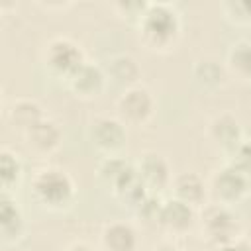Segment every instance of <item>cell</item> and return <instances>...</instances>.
Wrapping results in <instances>:
<instances>
[{
	"label": "cell",
	"instance_id": "1",
	"mask_svg": "<svg viewBox=\"0 0 251 251\" xmlns=\"http://www.w3.org/2000/svg\"><path fill=\"white\" fill-rule=\"evenodd\" d=\"M135 29L139 43L155 55L173 53L182 39V20L171 2H149Z\"/></svg>",
	"mask_w": 251,
	"mask_h": 251
},
{
	"label": "cell",
	"instance_id": "2",
	"mask_svg": "<svg viewBox=\"0 0 251 251\" xmlns=\"http://www.w3.org/2000/svg\"><path fill=\"white\" fill-rule=\"evenodd\" d=\"M29 194L43 210L65 212L75 204L76 182L59 167H41L31 175Z\"/></svg>",
	"mask_w": 251,
	"mask_h": 251
},
{
	"label": "cell",
	"instance_id": "3",
	"mask_svg": "<svg viewBox=\"0 0 251 251\" xmlns=\"http://www.w3.org/2000/svg\"><path fill=\"white\" fill-rule=\"evenodd\" d=\"M196 229L200 233V239L210 249L245 237L243 224H241L239 216L233 212V208L222 206V204H212V202H208L202 210H198Z\"/></svg>",
	"mask_w": 251,
	"mask_h": 251
},
{
	"label": "cell",
	"instance_id": "4",
	"mask_svg": "<svg viewBox=\"0 0 251 251\" xmlns=\"http://www.w3.org/2000/svg\"><path fill=\"white\" fill-rule=\"evenodd\" d=\"M41 61L51 76L63 78L67 82L69 76L75 75L86 63V57L82 47L75 39L67 35H55L43 45Z\"/></svg>",
	"mask_w": 251,
	"mask_h": 251
},
{
	"label": "cell",
	"instance_id": "5",
	"mask_svg": "<svg viewBox=\"0 0 251 251\" xmlns=\"http://www.w3.org/2000/svg\"><path fill=\"white\" fill-rule=\"evenodd\" d=\"M114 108L116 118L126 127H143L155 118L157 100L145 84H133L122 90V94L116 98Z\"/></svg>",
	"mask_w": 251,
	"mask_h": 251
},
{
	"label": "cell",
	"instance_id": "6",
	"mask_svg": "<svg viewBox=\"0 0 251 251\" xmlns=\"http://www.w3.org/2000/svg\"><path fill=\"white\" fill-rule=\"evenodd\" d=\"M251 194V178L233 165L224 163L208 178V198L212 204L233 208Z\"/></svg>",
	"mask_w": 251,
	"mask_h": 251
},
{
	"label": "cell",
	"instance_id": "7",
	"mask_svg": "<svg viewBox=\"0 0 251 251\" xmlns=\"http://www.w3.org/2000/svg\"><path fill=\"white\" fill-rule=\"evenodd\" d=\"M88 139L104 157L122 155L127 143V127L114 116H96L88 126Z\"/></svg>",
	"mask_w": 251,
	"mask_h": 251
},
{
	"label": "cell",
	"instance_id": "8",
	"mask_svg": "<svg viewBox=\"0 0 251 251\" xmlns=\"http://www.w3.org/2000/svg\"><path fill=\"white\" fill-rule=\"evenodd\" d=\"M137 176L141 178L143 186L149 194H163L167 188H171L173 182V171L167 161V157L159 151H143L135 163H133Z\"/></svg>",
	"mask_w": 251,
	"mask_h": 251
},
{
	"label": "cell",
	"instance_id": "9",
	"mask_svg": "<svg viewBox=\"0 0 251 251\" xmlns=\"http://www.w3.org/2000/svg\"><path fill=\"white\" fill-rule=\"evenodd\" d=\"M22 137H24L25 149L31 155L39 157V159L55 155L63 145V129H61V126L55 120L47 118V116L41 122H37L33 127H29Z\"/></svg>",
	"mask_w": 251,
	"mask_h": 251
},
{
	"label": "cell",
	"instance_id": "10",
	"mask_svg": "<svg viewBox=\"0 0 251 251\" xmlns=\"http://www.w3.org/2000/svg\"><path fill=\"white\" fill-rule=\"evenodd\" d=\"M108 84H110V78H108V75H106V69L100 67L98 63H92V61H86V63H84L75 75H71L69 80H67L69 90H71L76 98L86 100V102L100 98V96L106 92Z\"/></svg>",
	"mask_w": 251,
	"mask_h": 251
},
{
	"label": "cell",
	"instance_id": "11",
	"mask_svg": "<svg viewBox=\"0 0 251 251\" xmlns=\"http://www.w3.org/2000/svg\"><path fill=\"white\" fill-rule=\"evenodd\" d=\"M196 224H198V210L173 196L169 200H163V208L159 216L161 231L173 237H184L196 227Z\"/></svg>",
	"mask_w": 251,
	"mask_h": 251
},
{
	"label": "cell",
	"instance_id": "12",
	"mask_svg": "<svg viewBox=\"0 0 251 251\" xmlns=\"http://www.w3.org/2000/svg\"><path fill=\"white\" fill-rule=\"evenodd\" d=\"M206 135H208L210 143L218 151L224 153V157H229L237 149V145L245 139V133H243L239 120L229 112H222V114L214 116L208 124Z\"/></svg>",
	"mask_w": 251,
	"mask_h": 251
},
{
	"label": "cell",
	"instance_id": "13",
	"mask_svg": "<svg viewBox=\"0 0 251 251\" xmlns=\"http://www.w3.org/2000/svg\"><path fill=\"white\" fill-rule=\"evenodd\" d=\"M25 216L10 192H0V239L6 247L25 237Z\"/></svg>",
	"mask_w": 251,
	"mask_h": 251
},
{
	"label": "cell",
	"instance_id": "14",
	"mask_svg": "<svg viewBox=\"0 0 251 251\" xmlns=\"http://www.w3.org/2000/svg\"><path fill=\"white\" fill-rule=\"evenodd\" d=\"M173 198L192 206L194 210H202L210 198H208V182L194 171H184L173 176L171 182Z\"/></svg>",
	"mask_w": 251,
	"mask_h": 251
},
{
	"label": "cell",
	"instance_id": "15",
	"mask_svg": "<svg viewBox=\"0 0 251 251\" xmlns=\"http://www.w3.org/2000/svg\"><path fill=\"white\" fill-rule=\"evenodd\" d=\"M100 247L102 251H137L139 233L131 222L112 220L100 231Z\"/></svg>",
	"mask_w": 251,
	"mask_h": 251
},
{
	"label": "cell",
	"instance_id": "16",
	"mask_svg": "<svg viewBox=\"0 0 251 251\" xmlns=\"http://www.w3.org/2000/svg\"><path fill=\"white\" fill-rule=\"evenodd\" d=\"M6 118L10 126L24 135L29 127L45 118V112L43 106L33 98H14L6 108Z\"/></svg>",
	"mask_w": 251,
	"mask_h": 251
},
{
	"label": "cell",
	"instance_id": "17",
	"mask_svg": "<svg viewBox=\"0 0 251 251\" xmlns=\"http://www.w3.org/2000/svg\"><path fill=\"white\" fill-rule=\"evenodd\" d=\"M226 69L241 82H251V41L239 39L231 43L226 55Z\"/></svg>",
	"mask_w": 251,
	"mask_h": 251
},
{
	"label": "cell",
	"instance_id": "18",
	"mask_svg": "<svg viewBox=\"0 0 251 251\" xmlns=\"http://www.w3.org/2000/svg\"><path fill=\"white\" fill-rule=\"evenodd\" d=\"M106 75L112 82L124 86V88H129L133 84H139V67H137V61L129 55H116L108 61L106 65Z\"/></svg>",
	"mask_w": 251,
	"mask_h": 251
},
{
	"label": "cell",
	"instance_id": "19",
	"mask_svg": "<svg viewBox=\"0 0 251 251\" xmlns=\"http://www.w3.org/2000/svg\"><path fill=\"white\" fill-rule=\"evenodd\" d=\"M131 171H133V163H129V161L124 159L122 155H114V157H102V161H100L98 167H96V176H98V180H100L106 188H110V192H112V188H114L124 176H127Z\"/></svg>",
	"mask_w": 251,
	"mask_h": 251
},
{
	"label": "cell",
	"instance_id": "20",
	"mask_svg": "<svg viewBox=\"0 0 251 251\" xmlns=\"http://www.w3.org/2000/svg\"><path fill=\"white\" fill-rule=\"evenodd\" d=\"M22 176H24V165H22L20 157L12 149L2 147L0 149V186H2V192L12 194L20 186Z\"/></svg>",
	"mask_w": 251,
	"mask_h": 251
},
{
	"label": "cell",
	"instance_id": "21",
	"mask_svg": "<svg viewBox=\"0 0 251 251\" xmlns=\"http://www.w3.org/2000/svg\"><path fill=\"white\" fill-rule=\"evenodd\" d=\"M192 75H194V80L198 82L200 88L212 90V88H218V86L222 84L224 71H222V67H220L216 61H212V59H202V61H196V63H194Z\"/></svg>",
	"mask_w": 251,
	"mask_h": 251
},
{
	"label": "cell",
	"instance_id": "22",
	"mask_svg": "<svg viewBox=\"0 0 251 251\" xmlns=\"http://www.w3.org/2000/svg\"><path fill=\"white\" fill-rule=\"evenodd\" d=\"M161 208H163V198L159 194H147V198L133 210V214L143 227H149V229L157 227L159 229Z\"/></svg>",
	"mask_w": 251,
	"mask_h": 251
},
{
	"label": "cell",
	"instance_id": "23",
	"mask_svg": "<svg viewBox=\"0 0 251 251\" xmlns=\"http://www.w3.org/2000/svg\"><path fill=\"white\" fill-rule=\"evenodd\" d=\"M224 18L233 25L251 27V0H227L222 2Z\"/></svg>",
	"mask_w": 251,
	"mask_h": 251
},
{
	"label": "cell",
	"instance_id": "24",
	"mask_svg": "<svg viewBox=\"0 0 251 251\" xmlns=\"http://www.w3.org/2000/svg\"><path fill=\"white\" fill-rule=\"evenodd\" d=\"M147 6H149V2H145V0H131V2H127V0L124 2V0H122V2L110 4V8L114 10V14H116L120 20L127 22V24H133V25L139 24V20L143 18Z\"/></svg>",
	"mask_w": 251,
	"mask_h": 251
},
{
	"label": "cell",
	"instance_id": "25",
	"mask_svg": "<svg viewBox=\"0 0 251 251\" xmlns=\"http://www.w3.org/2000/svg\"><path fill=\"white\" fill-rule=\"evenodd\" d=\"M226 163L233 165L237 171H241L243 175H247L251 178V139L245 137L237 145V149L229 157H226Z\"/></svg>",
	"mask_w": 251,
	"mask_h": 251
},
{
	"label": "cell",
	"instance_id": "26",
	"mask_svg": "<svg viewBox=\"0 0 251 251\" xmlns=\"http://www.w3.org/2000/svg\"><path fill=\"white\" fill-rule=\"evenodd\" d=\"M212 251H251V241H249L247 237H241V239H235V241H231V243L214 247Z\"/></svg>",
	"mask_w": 251,
	"mask_h": 251
},
{
	"label": "cell",
	"instance_id": "27",
	"mask_svg": "<svg viewBox=\"0 0 251 251\" xmlns=\"http://www.w3.org/2000/svg\"><path fill=\"white\" fill-rule=\"evenodd\" d=\"M63 251H98V249L92 247V245L86 243V241H73V243H69Z\"/></svg>",
	"mask_w": 251,
	"mask_h": 251
},
{
	"label": "cell",
	"instance_id": "28",
	"mask_svg": "<svg viewBox=\"0 0 251 251\" xmlns=\"http://www.w3.org/2000/svg\"><path fill=\"white\" fill-rule=\"evenodd\" d=\"M37 6H41V8H45V10H57V8H61V10H65V8H69L71 4H53V2H47V4H43V2H39Z\"/></svg>",
	"mask_w": 251,
	"mask_h": 251
},
{
	"label": "cell",
	"instance_id": "29",
	"mask_svg": "<svg viewBox=\"0 0 251 251\" xmlns=\"http://www.w3.org/2000/svg\"><path fill=\"white\" fill-rule=\"evenodd\" d=\"M153 251H182V249H178V247H175V245H171V243H163V245L155 247Z\"/></svg>",
	"mask_w": 251,
	"mask_h": 251
}]
</instances>
